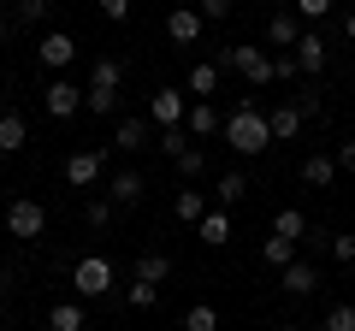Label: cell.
I'll use <instances>...</instances> for the list:
<instances>
[{
  "instance_id": "cell-38",
  "label": "cell",
  "mask_w": 355,
  "mask_h": 331,
  "mask_svg": "<svg viewBox=\"0 0 355 331\" xmlns=\"http://www.w3.org/2000/svg\"><path fill=\"white\" fill-rule=\"evenodd\" d=\"M331 12V0H296V18L302 24H314V18H326Z\"/></svg>"
},
{
  "instance_id": "cell-39",
  "label": "cell",
  "mask_w": 355,
  "mask_h": 331,
  "mask_svg": "<svg viewBox=\"0 0 355 331\" xmlns=\"http://www.w3.org/2000/svg\"><path fill=\"white\" fill-rule=\"evenodd\" d=\"M95 6H101L107 24H125V18H130V0H95Z\"/></svg>"
},
{
  "instance_id": "cell-6",
  "label": "cell",
  "mask_w": 355,
  "mask_h": 331,
  "mask_svg": "<svg viewBox=\"0 0 355 331\" xmlns=\"http://www.w3.org/2000/svg\"><path fill=\"white\" fill-rule=\"evenodd\" d=\"M42 113H48L53 125L77 118V113H83V89H77L71 77H48V89H42Z\"/></svg>"
},
{
  "instance_id": "cell-16",
  "label": "cell",
  "mask_w": 355,
  "mask_h": 331,
  "mask_svg": "<svg viewBox=\"0 0 355 331\" xmlns=\"http://www.w3.org/2000/svg\"><path fill=\"white\" fill-rule=\"evenodd\" d=\"M184 130H190L196 142H207V136H219V130H225V113H219L214 101H190V118H184Z\"/></svg>"
},
{
  "instance_id": "cell-1",
  "label": "cell",
  "mask_w": 355,
  "mask_h": 331,
  "mask_svg": "<svg viewBox=\"0 0 355 331\" xmlns=\"http://www.w3.org/2000/svg\"><path fill=\"white\" fill-rule=\"evenodd\" d=\"M219 136H225L231 154H249V160L272 148V125H266V113L254 101H243L237 113H225V130H219Z\"/></svg>"
},
{
  "instance_id": "cell-28",
  "label": "cell",
  "mask_w": 355,
  "mask_h": 331,
  "mask_svg": "<svg viewBox=\"0 0 355 331\" xmlns=\"http://www.w3.org/2000/svg\"><path fill=\"white\" fill-rule=\"evenodd\" d=\"M172 172H178V178H184V184L207 178V148H202V142H196L190 154H178V160H172Z\"/></svg>"
},
{
  "instance_id": "cell-22",
  "label": "cell",
  "mask_w": 355,
  "mask_h": 331,
  "mask_svg": "<svg viewBox=\"0 0 355 331\" xmlns=\"http://www.w3.org/2000/svg\"><path fill=\"white\" fill-rule=\"evenodd\" d=\"M130 278H137V284H166V278H172V255H137Z\"/></svg>"
},
{
  "instance_id": "cell-18",
  "label": "cell",
  "mask_w": 355,
  "mask_h": 331,
  "mask_svg": "<svg viewBox=\"0 0 355 331\" xmlns=\"http://www.w3.org/2000/svg\"><path fill=\"white\" fill-rule=\"evenodd\" d=\"M279 290H284V296H314V290H320L314 260H291V267L279 272Z\"/></svg>"
},
{
  "instance_id": "cell-2",
  "label": "cell",
  "mask_w": 355,
  "mask_h": 331,
  "mask_svg": "<svg viewBox=\"0 0 355 331\" xmlns=\"http://www.w3.org/2000/svg\"><path fill=\"white\" fill-rule=\"evenodd\" d=\"M119 89H125V60H95L89 65V89H83V113H95V118L119 113Z\"/></svg>"
},
{
  "instance_id": "cell-29",
  "label": "cell",
  "mask_w": 355,
  "mask_h": 331,
  "mask_svg": "<svg viewBox=\"0 0 355 331\" xmlns=\"http://www.w3.org/2000/svg\"><path fill=\"white\" fill-rule=\"evenodd\" d=\"M113 219H119V207L107 202V195H89V202H83V225H89V231H107Z\"/></svg>"
},
{
  "instance_id": "cell-47",
  "label": "cell",
  "mask_w": 355,
  "mask_h": 331,
  "mask_svg": "<svg viewBox=\"0 0 355 331\" xmlns=\"http://www.w3.org/2000/svg\"><path fill=\"white\" fill-rule=\"evenodd\" d=\"M0 331H12V319H0Z\"/></svg>"
},
{
  "instance_id": "cell-26",
  "label": "cell",
  "mask_w": 355,
  "mask_h": 331,
  "mask_svg": "<svg viewBox=\"0 0 355 331\" xmlns=\"http://www.w3.org/2000/svg\"><path fill=\"white\" fill-rule=\"evenodd\" d=\"M272 237L302 242V237H308V213H296V207H279V213H272Z\"/></svg>"
},
{
  "instance_id": "cell-21",
  "label": "cell",
  "mask_w": 355,
  "mask_h": 331,
  "mask_svg": "<svg viewBox=\"0 0 355 331\" xmlns=\"http://www.w3.org/2000/svg\"><path fill=\"white\" fill-rule=\"evenodd\" d=\"M214 202L225 207V213L243 207V202H249V178H243V172H219V178H214Z\"/></svg>"
},
{
  "instance_id": "cell-9",
  "label": "cell",
  "mask_w": 355,
  "mask_h": 331,
  "mask_svg": "<svg viewBox=\"0 0 355 331\" xmlns=\"http://www.w3.org/2000/svg\"><path fill=\"white\" fill-rule=\"evenodd\" d=\"M184 118H190L184 89H154V101H148V125L154 130H172V125H184Z\"/></svg>"
},
{
  "instance_id": "cell-25",
  "label": "cell",
  "mask_w": 355,
  "mask_h": 331,
  "mask_svg": "<svg viewBox=\"0 0 355 331\" xmlns=\"http://www.w3.org/2000/svg\"><path fill=\"white\" fill-rule=\"evenodd\" d=\"M154 148H160L166 160H178V154H190V148H196V136H190L184 125H172V130H154Z\"/></svg>"
},
{
  "instance_id": "cell-31",
  "label": "cell",
  "mask_w": 355,
  "mask_h": 331,
  "mask_svg": "<svg viewBox=\"0 0 355 331\" xmlns=\"http://www.w3.org/2000/svg\"><path fill=\"white\" fill-rule=\"evenodd\" d=\"M154 302H160V284H137V278L125 284V307H137V314H148Z\"/></svg>"
},
{
  "instance_id": "cell-32",
  "label": "cell",
  "mask_w": 355,
  "mask_h": 331,
  "mask_svg": "<svg viewBox=\"0 0 355 331\" xmlns=\"http://www.w3.org/2000/svg\"><path fill=\"white\" fill-rule=\"evenodd\" d=\"M184 331H219V307L214 302H196L190 314H184Z\"/></svg>"
},
{
  "instance_id": "cell-40",
  "label": "cell",
  "mask_w": 355,
  "mask_h": 331,
  "mask_svg": "<svg viewBox=\"0 0 355 331\" xmlns=\"http://www.w3.org/2000/svg\"><path fill=\"white\" fill-rule=\"evenodd\" d=\"M296 107H302V118H320V113H326V101H320V89H314V83L302 89V101H296Z\"/></svg>"
},
{
  "instance_id": "cell-34",
  "label": "cell",
  "mask_w": 355,
  "mask_h": 331,
  "mask_svg": "<svg viewBox=\"0 0 355 331\" xmlns=\"http://www.w3.org/2000/svg\"><path fill=\"white\" fill-rule=\"evenodd\" d=\"M331 260H338V267H355V237L349 231H331V249H326Z\"/></svg>"
},
{
  "instance_id": "cell-45",
  "label": "cell",
  "mask_w": 355,
  "mask_h": 331,
  "mask_svg": "<svg viewBox=\"0 0 355 331\" xmlns=\"http://www.w3.org/2000/svg\"><path fill=\"white\" fill-rule=\"evenodd\" d=\"M0 290H6V255H0Z\"/></svg>"
},
{
  "instance_id": "cell-12",
  "label": "cell",
  "mask_w": 355,
  "mask_h": 331,
  "mask_svg": "<svg viewBox=\"0 0 355 331\" xmlns=\"http://www.w3.org/2000/svg\"><path fill=\"white\" fill-rule=\"evenodd\" d=\"M202 6H172V12H166V36L178 42V48H196V42H202Z\"/></svg>"
},
{
  "instance_id": "cell-48",
  "label": "cell",
  "mask_w": 355,
  "mask_h": 331,
  "mask_svg": "<svg viewBox=\"0 0 355 331\" xmlns=\"http://www.w3.org/2000/svg\"><path fill=\"white\" fill-rule=\"evenodd\" d=\"M12 6H24V0H12Z\"/></svg>"
},
{
  "instance_id": "cell-15",
  "label": "cell",
  "mask_w": 355,
  "mask_h": 331,
  "mask_svg": "<svg viewBox=\"0 0 355 331\" xmlns=\"http://www.w3.org/2000/svg\"><path fill=\"white\" fill-rule=\"evenodd\" d=\"M207 213H214V202H207V190H196V184H184V190H172V219H184V225H202Z\"/></svg>"
},
{
  "instance_id": "cell-19",
  "label": "cell",
  "mask_w": 355,
  "mask_h": 331,
  "mask_svg": "<svg viewBox=\"0 0 355 331\" xmlns=\"http://www.w3.org/2000/svg\"><path fill=\"white\" fill-rule=\"evenodd\" d=\"M338 184V154H308L302 160V190H331Z\"/></svg>"
},
{
  "instance_id": "cell-10",
  "label": "cell",
  "mask_w": 355,
  "mask_h": 331,
  "mask_svg": "<svg viewBox=\"0 0 355 331\" xmlns=\"http://www.w3.org/2000/svg\"><path fill=\"white\" fill-rule=\"evenodd\" d=\"M296 71L308 77V83H314L320 71H326V60H331V48H326V36H320V30H302V42H296Z\"/></svg>"
},
{
  "instance_id": "cell-36",
  "label": "cell",
  "mask_w": 355,
  "mask_h": 331,
  "mask_svg": "<svg viewBox=\"0 0 355 331\" xmlns=\"http://www.w3.org/2000/svg\"><path fill=\"white\" fill-rule=\"evenodd\" d=\"M296 53H272V83H296Z\"/></svg>"
},
{
  "instance_id": "cell-8",
  "label": "cell",
  "mask_w": 355,
  "mask_h": 331,
  "mask_svg": "<svg viewBox=\"0 0 355 331\" xmlns=\"http://www.w3.org/2000/svg\"><path fill=\"white\" fill-rule=\"evenodd\" d=\"M36 60H42V71L65 77V65L77 60V36H65V30H48V36L36 42Z\"/></svg>"
},
{
  "instance_id": "cell-3",
  "label": "cell",
  "mask_w": 355,
  "mask_h": 331,
  "mask_svg": "<svg viewBox=\"0 0 355 331\" xmlns=\"http://www.w3.org/2000/svg\"><path fill=\"white\" fill-rule=\"evenodd\" d=\"M113 284H119V267L107 255H83L71 267V290H77V302H101V296H113Z\"/></svg>"
},
{
  "instance_id": "cell-20",
  "label": "cell",
  "mask_w": 355,
  "mask_h": 331,
  "mask_svg": "<svg viewBox=\"0 0 355 331\" xmlns=\"http://www.w3.org/2000/svg\"><path fill=\"white\" fill-rule=\"evenodd\" d=\"M302 18H296V12H272V18H266V48H296V42H302Z\"/></svg>"
},
{
  "instance_id": "cell-42",
  "label": "cell",
  "mask_w": 355,
  "mask_h": 331,
  "mask_svg": "<svg viewBox=\"0 0 355 331\" xmlns=\"http://www.w3.org/2000/svg\"><path fill=\"white\" fill-rule=\"evenodd\" d=\"M331 154H338V172H355V142H338Z\"/></svg>"
},
{
  "instance_id": "cell-17",
  "label": "cell",
  "mask_w": 355,
  "mask_h": 331,
  "mask_svg": "<svg viewBox=\"0 0 355 331\" xmlns=\"http://www.w3.org/2000/svg\"><path fill=\"white\" fill-rule=\"evenodd\" d=\"M266 125H272V142H296L308 118H302V107H296V101H279L272 113H266Z\"/></svg>"
},
{
  "instance_id": "cell-43",
  "label": "cell",
  "mask_w": 355,
  "mask_h": 331,
  "mask_svg": "<svg viewBox=\"0 0 355 331\" xmlns=\"http://www.w3.org/2000/svg\"><path fill=\"white\" fill-rule=\"evenodd\" d=\"M12 42V12H0V48Z\"/></svg>"
},
{
  "instance_id": "cell-5",
  "label": "cell",
  "mask_w": 355,
  "mask_h": 331,
  "mask_svg": "<svg viewBox=\"0 0 355 331\" xmlns=\"http://www.w3.org/2000/svg\"><path fill=\"white\" fill-rule=\"evenodd\" d=\"M6 231H12L18 242H36L42 231H48V207H42L36 195H18V202H6Z\"/></svg>"
},
{
  "instance_id": "cell-41",
  "label": "cell",
  "mask_w": 355,
  "mask_h": 331,
  "mask_svg": "<svg viewBox=\"0 0 355 331\" xmlns=\"http://www.w3.org/2000/svg\"><path fill=\"white\" fill-rule=\"evenodd\" d=\"M302 242H308V249H331V231H326V225H308Z\"/></svg>"
},
{
  "instance_id": "cell-11",
  "label": "cell",
  "mask_w": 355,
  "mask_h": 331,
  "mask_svg": "<svg viewBox=\"0 0 355 331\" xmlns=\"http://www.w3.org/2000/svg\"><path fill=\"white\" fill-rule=\"evenodd\" d=\"M142 195H148V178H142L137 166H125V172L107 178V202L113 207H142Z\"/></svg>"
},
{
  "instance_id": "cell-24",
  "label": "cell",
  "mask_w": 355,
  "mask_h": 331,
  "mask_svg": "<svg viewBox=\"0 0 355 331\" xmlns=\"http://www.w3.org/2000/svg\"><path fill=\"white\" fill-rule=\"evenodd\" d=\"M196 231H202V242H207V249H225V242H231V213H225V207H214V213H207Z\"/></svg>"
},
{
  "instance_id": "cell-7",
  "label": "cell",
  "mask_w": 355,
  "mask_h": 331,
  "mask_svg": "<svg viewBox=\"0 0 355 331\" xmlns=\"http://www.w3.org/2000/svg\"><path fill=\"white\" fill-rule=\"evenodd\" d=\"M107 172V142H95V148H77L71 160H65V184L71 190H95Z\"/></svg>"
},
{
  "instance_id": "cell-37",
  "label": "cell",
  "mask_w": 355,
  "mask_h": 331,
  "mask_svg": "<svg viewBox=\"0 0 355 331\" xmlns=\"http://www.w3.org/2000/svg\"><path fill=\"white\" fill-rule=\"evenodd\" d=\"M231 12H237V0H202V18H207V24H225Z\"/></svg>"
},
{
  "instance_id": "cell-46",
  "label": "cell",
  "mask_w": 355,
  "mask_h": 331,
  "mask_svg": "<svg viewBox=\"0 0 355 331\" xmlns=\"http://www.w3.org/2000/svg\"><path fill=\"white\" fill-rule=\"evenodd\" d=\"M0 319H6V290H0Z\"/></svg>"
},
{
  "instance_id": "cell-30",
  "label": "cell",
  "mask_w": 355,
  "mask_h": 331,
  "mask_svg": "<svg viewBox=\"0 0 355 331\" xmlns=\"http://www.w3.org/2000/svg\"><path fill=\"white\" fill-rule=\"evenodd\" d=\"M261 260H266V267H279V272H284V267L296 260V242H291V237H266V242H261Z\"/></svg>"
},
{
  "instance_id": "cell-14",
  "label": "cell",
  "mask_w": 355,
  "mask_h": 331,
  "mask_svg": "<svg viewBox=\"0 0 355 331\" xmlns=\"http://www.w3.org/2000/svg\"><path fill=\"white\" fill-rule=\"evenodd\" d=\"M219 71H225L219 60H196L190 71H184V95H196V101H214V95H219Z\"/></svg>"
},
{
  "instance_id": "cell-44",
  "label": "cell",
  "mask_w": 355,
  "mask_h": 331,
  "mask_svg": "<svg viewBox=\"0 0 355 331\" xmlns=\"http://www.w3.org/2000/svg\"><path fill=\"white\" fill-rule=\"evenodd\" d=\"M343 42H355V6L343 12Z\"/></svg>"
},
{
  "instance_id": "cell-49",
  "label": "cell",
  "mask_w": 355,
  "mask_h": 331,
  "mask_svg": "<svg viewBox=\"0 0 355 331\" xmlns=\"http://www.w3.org/2000/svg\"><path fill=\"white\" fill-rule=\"evenodd\" d=\"M284 331H296V325H284Z\"/></svg>"
},
{
  "instance_id": "cell-27",
  "label": "cell",
  "mask_w": 355,
  "mask_h": 331,
  "mask_svg": "<svg viewBox=\"0 0 355 331\" xmlns=\"http://www.w3.org/2000/svg\"><path fill=\"white\" fill-rule=\"evenodd\" d=\"M48 325L53 331H83L89 319H83V302H53L48 307Z\"/></svg>"
},
{
  "instance_id": "cell-13",
  "label": "cell",
  "mask_w": 355,
  "mask_h": 331,
  "mask_svg": "<svg viewBox=\"0 0 355 331\" xmlns=\"http://www.w3.org/2000/svg\"><path fill=\"white\" fill-rule=\"evenodd\" d=\"M107 148H119V154H142V148H154V125H148V118H119Z\"/></svg>"
},
{
  "instance_id": "cell-35",
  "label": "cell",
  "mask_w": 355,
  "mask_h": 331,
  "mask_svg": "<svg viewBox=\"0 0 355 331\" xmlns=\"http://www.w3.org/2000/svg\"><path fill=\"white\" fill-rule=\"evenodd\" d=\"M326 331H355V302H338V307H326Z\"/></svg>"
},
{
  "instance_id": "cell-33",
  "label": "cell",
  "mask_w": 355,
  "mask_h": 331,
  "mask_svg": "<svg viewBox=\"0 0 355 331\" xmlns=\"http://www.w3.org/2000/svg\"><path fill=\"white\" fill-rule=\"evenodd\" d=\"M48 12H53V0H24V6H12V24H42Z\"/></svg>"
},
{
  "instance_id": "cell-4",
  "label": "cell",
  "mask_w": 355,
  "mask_h": 331,
  "mask_svg": "<svg viewBox=\"0 0 355 331\" xmlns=\"http://www.w3.org/2000/svg\"><path fill=\"white\" fill-rule=\"evenodd\" d=\"M214 60L225 65V71L249 77L254 89H266V83H272V53H266V48H254V42H231V48H219Z\"/></svg>"
},
{
  "instance_id": "cell-23",
  "label": "cell",
  "mask_w": 355,
  "mask_h": 331,
  "mask_svg": "<svg viewBox=\"0 0 355 331\" xmlns=\"http://www.w3.org/2000/svg\"><path fill=\"white\" fill-rule=\"evenodd\" d=\"M30 142V125H24V113H0V154H18Z\"/></svg>"
}]
</instances>
